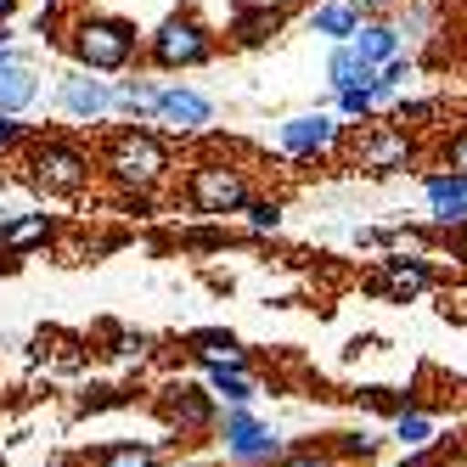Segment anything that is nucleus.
I'll list each match as a JSON object with an SVG mask.
<instances>
[{
    "mask_svg": "<svg viewBox=\"0 0 467 467\" xmlns=\"http://www.w3.org/2000/svg\"><path fill=\"white\" fill-rule=\"evenodd\" d=\"M102 170L130 186V192H158L163 181H170L175 170V158H170V141L158 136V130H141V124H124L113 130V141L102 152Z\"/></svg>",
    "mask_w": 467,
    "mask_h": 467,
    "instance_id": "f257e3e1",
    "label": "nucleus"
},
{
    "mask_svg": "<svg viewBox=\"0 0 467 467\" xmlns=\"http://www.w3.org/2000/svg\"><path fill=\"white\" fill-rule=\"evenodd\" d=\"M68 51H74L79 68H90V74H124L130 62H136L141 40H136V23H124V17L79 12L68 23Z\"/></svg>",
    "mask_w": 467,
    "mask_h": 467,
    "instance_id": "f03ea898",
    "label": "nucleus"
},
{
    "mask_svg": "<svg viewBox=\"0 0 467 467\" xmlns=\"http://www.w3.org/2000/svg\"><path fill=\"white\" fill-rule=\"evenodd\" d=\"M28 181H35V192L46 197H85L90 181H96V163L79 141L68 136H40V141H28Z\"/></svg>",
    "mask_w": 467,
    "mask_h": 467,
    "instance_id": "7ed1b4c3",
    "label": "nucleus"
},
{
    "mask_svg": "<svg viewBox=\"0 0 467 467\" xmlns=\"http://www.w3.org/2000/svg\"><path fill=\"white\" fill-rule=\"evenodd\" d=\"M214 433H220L231 467H276V462H287V451H293L287 433L271 428V422H259L248 406H231V411L214 422Z\"/></svg>",
    "mask_w": 467,
    "mask_h": 467,
    "instance_id": "20e7f679",
    "label": "nucleus"
},
{
    "mask_svg": "<svg viewBox=\"0 0 467 467\" xmlns=\"http://www.w3.org/2000/svg\"><path fill=\"white\" fill-rule=\"evenodd\" d=\"M248 197H254V181L231 158H203L186 170V203L197 214H243Z\"/></svg>",
    "mask_w": 467,
    "mask_h": 467,
    "instance_id": "39448f33",
    "label": "nucleus"
},
{
    "mask_svg": "<svg viewBox=\"0 0 467 467\" xmlns=\"http://www.w3.org/2000/svg\"><path fill=\"white\" fill-rule=\"evenodd\" d=\"M147 57L158 62V68H197V62L214 57V35L192 12H175V17H163L147 35Z\"/></svg>",
    "mask_w": 467,
    "mask_h": 467,
    "instance_id": "423d86ee",
    "label": "nucleus"
},
{
    "mask_svg": "<svg viewBox=\"0 0 467 467\" xmlns=\"http://www.w3.org/2000/svg\"><path fill=\"white\" fill-rule=\"evenodd\" d=\"M57 108L68 119H79V124H102L113 113V79H102V74H90V68L74 62V68L57 74Z\"/></svg>",
    "mask_w": 467,
    "mask_h": 467,
    "instance_id": "0eeeda50",
    "label": "nucleus"
},
{
    "mask_svg": "<svg viewBox=\"0 0 467 467\" xmlns=\"http://www.w3.org/2000/svg\"><path fill=\"white\" fill-rule=\"evenodd\" d=\"M411 158H417V141L406 136V124H372V130L355 141V170H366V175L411 170Z\"/></svg>",
    "mask_w": 467,
    "mask_h": 467,
    "instance_id": "6e6552de",
    "label": "nucleus"
},
{
    "mask_svg": "<svg viewBox=\"0 0 467 467\" xmlns=\"http://www.w3.org/2000/svg\"><path fill=\"white\" fill-rule=\"evenodd\" d=\"M158 406H163V417H170V428L181 433H209L214 422H220V400H214V389L209 383H170L158 394Z\"/></svg>",
    "mask_w": 467,
    "mask_h": 467,
    "instance_id": "1a4fd4ad",
    "label": "nucleus"
},
{
    "mask_svg": "<svg viewBox=\"0 0 467 467\" xmlns=\"http://www.w3.org/2000/svg\"><path fill=\"white\" fill-rule=\"evenodd\" d=\"M338 136H344L338 113H293L276 124V147L287 158H321V152L338 147Z\"/></svg>",
    "mask_w": 467,
    "mask_h": 467,
    "instance_id": "9d476101",
    "label": "nucleus"
},
{
    "mask_svg": "<svg viewBox=\"0 0 467 467\" xmlns=\"http://www.w3.org/2000/svg\"><path fill=\"white\" fill-rule=\"evenodd\" d=\"M152 119L163 130H175V136H203V130L214 124V102H209L203 90H192V85H158Z\"/></svg>",
    "mask_w": 467,
    "mask_h": 467,
    "instance_id": "9b49d317",
    "label": "nucleus"
},
{
    "mask_svg": "<svg viewBox=\"0 0 467 467\" xmlns=\"http://www.w3.org/2000/svg\"><path fill=\"white\" fill-rule=\"evenodd\" d=\"M422 203H428V220L433 225H467V175L462 170H440L422 181Z\"/></svg>",
    "mask_w": 467,
    "mask_h": 467,
    "instance_id": "f8f14e48",
    "label": "nucleus"
},
{
    "mask_svg": "<svg viewBox=\"0 0 467 467\" xmlns=\"http://www.w3.org/2000/svg\"><path fill=\"white\" fill-rule=\"evenodd\" d=\"M428 287H433V271H428L422 259H400V254L383 259V271H378V282H372V293L394 298V305H411V298H422Z\"/></svg>",
    "mask_w": 467,
    "mask_h": 467,
    "instance_id": "ddd939ff",
    "label": "nucleus"
},
{
    "mask_svg": "<svg viewBox=\"0 0 467 467\" xmlns=\"http://www.w3.org/2000/svg\"><path fill=\"white\" fill-rule=\"evenodd\" d=\"M57 237V214H12V220H0V254H35Z\"/></svg>",
    "mask_w": 467,
    "mask_h": 467,
    "instance_id": "4468645a",
    "label": "nucleus"
},
{
    "mask_svg": "<svg viewBox=\"0 0 467 467\" xmlns=\"http://www.w3.org/2000/svg\"><path fill=\"white\" fill-rule=\"evenodd\" d=\"M349 46L360 51L366 68H383L389 57H400V46H406V40H400V23H389V17H360V28L349 35Z\"/></svg>",
    "mask_w": 467,
    "mask_h": 467,
    "instance_id": "2eb2a0df",
    "label": "nucleus"
},
{
    "mask_svg": "<svg viewBox=\"0 0 467 467\" xmlns=\"http://www.w3.org/2000/svg\"><path fill=\"white\" fill-rule=\"evenodd\" d=\"M186 349H192L197 366H248V349L231 338L225 327H197L192 338H186Z\"/></svg>",
    "mask_w": 467,
    "mask_h": 467,
    "instance_id": "dca6fc26",
    "label": "nucleus"
},
{
    "mask_svg": "<svg viewBox=\"0 0 467 467\" xmlns=\"http://www.w3.org/2000/svg\"><path fill=\"white\" fill-rule=\"evenodd\" d=\"M355 28H360V6H355V0H316V6H310V35H327L332 46L349 40Z\"/></svg>",
    "mask_w": 467,
    "mask_h": 467,
    "instance_id": "f3484780",
    "label": "nucleus"
},
{
    "mask_svg": "<svg viewBox=\"0 0 467 467\" xmlns=\"http://www.w3.org/2000/svg\"><path fill=\"white\" fill-rule=\"evenodd\" d=\"M40 102V79L35 68L17 57V62H0V108L6 113H23V108H35Z\"/></svg>",
    "mask_w": 467,
    "mask_h": 467,
    "instance_id": "a211bd4d",
    "label": "nucleus"
},
{
    "mask_svg": "<svg viewBox=\"0 0 467 467\" xmlns=\"http://www.w3.org/2000/svg\"><path fill=\"white\" fill-rule=\"evenodd\" d=\"M366 85H372V102L389 108V102H400V96L417 85V62L411 57H389L383 68H372V79H366Z\"/></svg>",
    "mask_w": 467,
    "mask_h": 467,
    "instance_id": "6ab92c4d",
    "label": "nucleus"
},
{
    "mask_svg": "<svg viewBox=\"0 0 467 467\" xmlns=\"http://www.w3.org/2000/svg\"><path fill=\"white\" fill-rule=\"evenodd\" d=\"M372 79V68L360 62V51L349 46V40H338L332 46V57H327V90L338 96V90H349V85H366Z\"/></svg>",
    "mask_w": 467,
    "mask_h": 467,
    "instance_id": "aec40b11",
    "label": "nucleus"
},
{
    "mask_svg": "<svg viewBox=\"0 0 467 467\" xmlns=\"http://www.w3.org/2000/svg\"><path fill=\"white\" fill-rule=\"evenodd\" d=\"M209 372V389L214 400H225V406H254V378H248V366H203Z\"/></svg>",
    "mask_w": 467,
    "mask_h": 467,
    "instance_id": "412c9836",
    "label": "nucleus"
},
{
    "mask_svg": "<svg viewBox=\"0 0 467 467\" xmlns=\"http://www.w3.org/2000/svg\"><path fill=\"white\" fill-rule=\"evenodd\" d=\"M163 445H170V440H147V445H136V440H124V445H108L102 456H96V467H158Z\"/></svg>",
    "mask_w": 467,
    "mask_h": 467,
    "instance_id": "4be33fe9",
    "label": "nucleus"
},
{
    "mask_svg": "<svg viewBox=\"0 0 467 467\" xmlns=\"http://www.w3.org/2000/svg\"><path fill=\"white\" fill-rule=\"evenodd\" d=\"M394 445H406V451H428L433 445V417H422V411H394Z\"/></svg>",
    "mask_w": 467,
    "mask_h": 467,
    "instance_id": "5701e85b",
    "label": "nucleus"
},
{
    "mask_svg": "<svg viewBox=\"0 0 467 467\" xmlns=\"http://www.w3.org/2000/svg\"><path fill=\"white\" fill-rule=\"evenodd\" d=\"M113 108H119V113H136V119H152V108H158V85H147V79H124V85H113Z\"/></svg>",
    "mask_w": 467,
    "mask_h": 467,
    "instance_id": "b1692460",
    "label": "nucleus"
},
{
    "mask_svg": "<svg viewBox=\"0 0 467 467\" xmlns=\"http://www.w3.org/2000/svg\"><path fill=\"white\" fill-rule=\"evenodd\" d=\"M276 12H237V17H231V35H237L243 46H265V40H271L276 35Z\"/></svg>",
    "mask_w": 467,
    "mask_h": 467,
    "instance_id": "393cba45",
    "label": "nucleus"
},
{
    "mask_svg": "<svg viewBox=\"0 0 467 467\" xmlns=\"http://www.w3.org/2000/svg\"><path fill=\"white\" fill-rule=\"evenodd\" d=\"M282 214H287V209L276 203V197H259V192H254L248 203H243V220L259 231V237H265V231H282Z\"/></svg>",
    "mask_w": 467,
    "mask_h": 467,
    "instance_id": "a878e982",
    "label": "nucleus"
},
{
    "mask_svg": "<svg viewBox=\"0 0 467 467\" xmlns=\"http://www.w3.org/2000/svg\"><path fill=\"white\" fill-rule=\"evenodd\" d=\"M372 85H349V90H338V113L344 119H372Z\"/></svg>",
    "mask_w": 467,
    "mask_h": 467,
    "instance_id": "bb28decb",
    "label": "nucleus"
},
{
    "mask_svg": "<svg viewBox=\"0 0 467 467\" xmlns=\"http://www.w3.org/2000/svg\"><path fill=\"white\" fill-rule=\"evenodd\" d=\"M17 141H28V124H23V113H6V108H0V152H6V147H17Z\"/></svg>",
    "mask_w": 467,
    "mask_h": 467,
    "instance_id": "cd10ccee",
    "label": "nucleus"
},
{
    "mask_svg": "<svg viewBox=\"0 0 467 467\" xmlns=\"http://www.w3.org/2000/svg\"><path fill=\"white\" fill-rule=\"evenodd\" d=\"M57 28H62V0H46L40 17H35V35L40 40H57Z\"/></svg>",
    "mask_w": 467,
    "mask_h": 467,
    "instance_id": "c85d7f7f",
    "label": "nucleus"
},
{
    "mask_svg": "<svg viewBox=\"0 0 467 467\" xmlns=\"http://www.w3.org/2000/svg\"><path fill=\"white\" fill-rule=\"evenodd\" d=\"M445 170H462V175H467V124L445 141Z\"/></svg>",
    "mask_w": 467,
    "mask_h": 467,
    "instance_id": "c756f323",
    "label": "nucleus"
},
{
    "mask_svg": "<svg viewBox=\"0 0 467 467\" xmlns=\"http://www.w3.org/2000/svg\"><path fill=\"white\" fill-rule=\"evenodd\" d=\"M378 451V440H366V433H349L344 440V456H372Z\"/></svg>",
    "mask_w": 467,
    "mask_h": 467,
    "instance_id": "7c9ffc66",
    "label": "nucleus"
},
{
    "mask_svg": "<svg viewBox=\"0 0 467 467\" xmlns=\"http://www.w3.org/2000/svg\"><path fill=\"white\" fill-rule=\"evenodd\" d=\"M355 6H360V17H383V12L400 6V0H355Z\"/></svg>",
    "mask_w": 467,
    "mask_h": 467,
    "instance_id": "2f4dec72",
    "label": "nucleus"
},
{
    "mask_svg": "<svg viewBox=\"0 0 467 467\" xmlns=\"http://www.w3.org/2000/svg\"><path fill=\"white\" fill-rule=\"evenodd\" d=\"M119 355H136L141 360L147 355V338H141V332H136V338H119Z\"/></svg>",
    "mask_w": 467,
    "mask_h": 467,
    "instance_id": "473e14b6",
    "label": "nucleus"
},
{
    "mask_svg": "<svg viewBox=\"0 0 467 467\" xmlns=\"http://www.w3.org/2000/svg\"><path fill=\"white\" fill-rule=\"evenodd\" d=\"M400 467H428V456H422V451H411V456H406V462H400Z\"/></svg>",
    "mask_w": 467,
    "mask_h": 467,
    "instance_id": "72a5a7b5",
    "label": "nucleus"
},
{
    "mask_svg": "<svg viewBox=\"0 0 467 467\" xmlns=\"http://www.w3.org/2000/svg\"><path fill=\"white\" fill-rule=\"evenodd\" d=\"M12 12H17V0H0V23H6Z\"/></svg>",
    "mask_w": 467,
    "mask_h": 467,
    "instance_id": "f704fd0d",
    "label": "nucleus"
},
{
    "mask_svg": "<svg viewBox=\"0 0 467 467\" xmlns=\"http://www.w3.org/2000/svg\"><path fill=\"white\" fill-rule=\"evenodd\" d=\"M186 467H214V462H186Z\"/></svg>",
    "mask_w": 467,
    "mask_h": 467,
    "instance_id": "c9c22d12",
    "label": "nucleus"
},
{
    "mask_svg": "<svg viewBox=\"0 0 467 467\" xmlns=\"http://www.w3.org/2000/svg\"><path fill=\"white\" fill-rule=\"evenodd\" d=\"M462 231H467V225H462ZM462 254H467V237H462Z\"/></svg>",
    "mask_w": 467,
    "mask_h": 467,
    "instance_id": "e433bc0d",
    "label": "nucleus"
},
{
    "mask_svg": "<svg viewBox=\"0 0 467 467\" xmlns=\"http://www.w3.org/2000/svg\"><path fill=\"white\" fill-rule=\"evenodd\" d=\"M0 220H6V214H0Z\"/></svg>",
    "mask_w": 467,
    "mask_h": 467,
    "instance_id": "4c0bfd02",
    "label": "nucleus"
}]
</instances>
